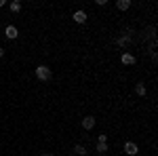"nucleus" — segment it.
<instances>
[{
	"instance_id": "obj_9",
	"label": "nucleus",
	"mask_w": 158,
	"mask_h": 156,
	"mask_svg": "<svg viewBox=\"0 0 158 156\" xmlns=\"http://www.w3.org/2000/svg\"><path fill=\"white\" fill-rule=\"evenodd\" d=\"M127 42H131V36H129V34H127V36H122V38H118V40H116V44H118V47H120V48H124V47H127Z\"/></svg>"
},
{
	"instance_id": "obj_2",
	"label": "nucleus",
	"mask_w": 158,
	"mask_h": 156,
	"mask_svg": "<svg viewBox=\"0 0 158 156\" xmlns=\"http://www.w3.org/2000/svg\"><path fill=\"white\" fill-rule=\"evenodd\" d=\"M95 116H85L82 118V129H86V131H91V129H95Z\"/></svg>"
},
{
	"instance_id": "obj_12",
	"label": "nucleus",
	"mask_w": 158,
	"mask_h": 156,
	"mask_svg": "<svg viewBox=\"0 0 158 156\" xmlns=\"http://www.w3.org/2000/svg\"><path fill=\"white\" fill-rule=\"evenodd\" d=\"M97 152L99 154H106L108 152V144H97Z\"/></svg>"
},
{
	"instance_id": "obj_11",
	"label": "nucleus",
	"mask_w": 158,
	"mask_h": 156,
	"mask_svg": "<svg viewBox=\"0 0 158 156\" xmlns=\"http://www.w3.org/2000/svg\"><path fill=\"white\" fill-rule=\"evenodd\" d=\"M74 152H76L78 156H85V154H86V148L80 144V145H76V148H74Z\"/></svg>"
},
{
	"instance_id": "obj_15",
	"label": "nucleus",
	"mask_w": 158,
	"mask_h": 156,
	"mask_svg": "<svg viewBox=\"0 0 158 156\" xmlns=\"http://www.w3.org/2000/svg\"><path fill=\"white\" fill-rule=\"evenodd\" d=\"M4 4H6V2H4V0H0V6H4Z\"/></svg>"
},
{
	"instance_id": "obj_10",
	"label": "nucleus",
	"mask_w": 158,
	"mask_h": 156,
	"mask_svg": "<svg viewBox=\"0 0 158 156\" xmlns=\"http://www.w3.org/2000/svg\"><path fill=\"white\" fill-rule=\"evenodd\" d=\"M9 6H11V11H13V13H19V11H21V2H17V0H13Z\"/></svg>"
},
{
	"instance_id": "obj_3",
	"label": "nucleus",
	"mask_w": 158,
	"mask_h": 156,
	"mask_svg": "<svg viewBox=\"0 0 158 156\" xmlns=\"http://www.w3.org/2000/svg\"><path fill=\"white\" fill-rule=\"evenodd\" d=\"M124 154L135 156L137 154V144H135V141H127V144H124Z\"/></svg>"
},
{
	"instance_id": "obj_16",
	"label": "nucleus",
	"mask_w": 158,
	"mask_h": 156,
	"mask_svg": "<svg viewBox=\"0 0 158 156\" xmlns=\"http://www.w3.org/2000/svg\"><path fill=\"white\" fill-rule=\"evenodd\" d=\"M42 156H51V154H42Z\"/></svg>"
},
{
	"instance_id": "obj_4",
	"label": "nucleus",
	"mask_w": 158,
	"mask_h": 156,
	"mask_svg": "<svg viewBox=\"0 0 158 156\" xmlns=\"http://www.w3.org/2000/svg\"><path fill=\"white\" fill-rule=\"evenodd\" d=\"M4 34H6L9 40H15V38L19 36V32H17V27H15V25H6V27H4Z\"/></svg>"
},
{
	"instance_id": "obj_6",
	"label": "nucleus",
	"mask_w": 158,
	"mask_h": 156,
	"mask_svg": "<svg viewBox=\"0 0 158 156\" xmlns=\"http://www.w3.org/2000/svg\"><path fill=\"white\" fill-rule=\"evenodd\" d=\"M72 17H74V21H76V23H85V21H86V13L85 11H76Z\"/></svg>"
},
{
	"instance_id": "obj_13",
	"label": "nucleus",
	"mask_w": 158,
	"mask_h": 156,
	"mask_svg": "<svg viewBox=\"0 0 158 156\" xmlns=\"http://www.w3.org/2000/svg\"><path fill=\"white\" fill-rule=\"evenodd\" d=\"M108 141V135H99V144H106Z\"/></svg>"
},
{
	"instance_id": "obj_8",
	"label": "nucleus",
	"mask_w": 158,
	"mask_h": 156,
	"mask_svg": "<svg viewBox=\"0 0 158 156\" xmlns=\"http://www.w3.org/2000/svg\"><path fill=\"white\" fill-rule=\"evenodd\" d=\"M135 93H137L139 97H146V93H148L146 84H143V82H137V86H135Z\"/></svg>"
},
{
	"instance_id": "obj_7",
	"label": "nucleus",
	"mask_w": 158,
	"mask_h": 156,
	"mask_svg": "<svg viewBox=\"0 0 158 156\" xmlns=\"http://www.w3.org/2000/svg\"><path fill=\"white\" fill-rule=\"evenodd\" d=\"M129 6H131V0H118L116 2V9L118 11H129Z\"/></svg>"
},
{
	"instance_id": "obj_14",
	"label": "nucleus",
	"mask_w": 158,
	"mask_h": 156,
	"mask_svg": "<svg viewBox=\"0 0 158 156\" xmlns=\"http://www.w3.org/2000/svg\"><path fill=\"white\" fill-rule=\"evenodd\" d=\"M2 55H4V48H2V47H0V57H2Z\"/></svg>"
},
{
	"instance_id": "obj_5",
	"label": "nucleus",
	"mask_w": 158,
	"mask_h": 156,
	"mask_svg": "<svg viewBox=\"0 0 158 156\" xmlns=\"http://www.w3.org/2000/svg\"><path fill=\"white\" fill-rule=\"evenodd\" d=\"M120 61L124 63V65H135V55H131V53H122Z\"/></svg>"
},
{
	"instance_id": "obj_1",
	"label": "nucleus",
	"mask_w": 158,
	"mask_h": 156,
	"mask_svg": "<svg viewBox=\"0 0 158 156\" xmlns=\"http://www.w3.org/2000/svg\"><path fill=\"white\" fill-rule=\"evenodd\" d=\"M36 78L42 80V82L51 80V68L49 65H36Z\"/></svg>"
}]
</instances>
